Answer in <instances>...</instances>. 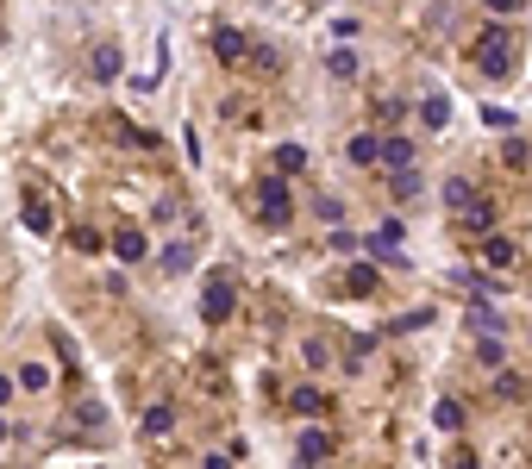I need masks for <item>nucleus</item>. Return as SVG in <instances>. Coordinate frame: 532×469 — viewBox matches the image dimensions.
Listing matches in <instances>:
<instances>
[{"label":"nucleus","mask_w":532,"mask_h":469,"mask_svg":"<svg viewBox=\"0 0 532 469\" xmlns=\"http://www.w3.org/2000/svg\"><path fill=\"white\" fill-rule=\"evenodd\" d=\"M0 432H6V419H0Z\"/></svg>","instance_id":"bb28decb"},{"label":"nucleus","mask_w":532,"mask_h":469,"mask_svg":"<svg viewBox=\"0 0 532 469\" xmlns=\"http://www.w3.org/2000/svg\"><path fill=\"white\" fill-rule=\"evenodd\" d=\"M383 163H389L395 176H407V169H413V144H407V138H389V144H383Z\"/></svg>","instance_id":"6e6552de"},{"label":"nucleus","mask_w":532,"mask_h":469,"mask_svg":"<svg viewBox=\"0 0 532 469\" xmlns=\"http://www.w3.org/2000/svg\"><path fill=\"white\" fill-rule=\"evenodd\" d=\"M144 426H150V432H169V426H176V413H169V401H163V407H150V413H144Z\"/></svg>","instance_id":"aec40b11"},{"label":"nucleus","mask_w":532,"mask_h":469,"mask_svg":"<svg viewBox=\"0 0 532 469\" xmlns=\"http://www.w3.org/2000/svg\"><path fill=\"white\" fill-rule=\"evenodd\" d=\"M326 451H332V438H326V432H301V464H320Z\"/></svg>","instance_id":"ddd939ff"},{"label":"nucleus","mask_w":532,"mask_h":469,"mask_svg":"<svg viewBox=\"0 0 532 469\" xmlns=\"http://www.w3.org/2000/svg\"><path fill=\"white\" fill-rule=\"evenodd\" d=\"M476 63H482L489 76H508V69H514V38H508L501 25H482V38H476Z\"/></svg>","instance_id":"f257e3e1"},{"label":"nucleus","mask_w":532,"mask_h":469,"mask_svg":"<svg viewBox=\"0 0 532 469\" xmlns=\"http://www.w3.org/2000/svg\"><path fill=\"white\" fill-rule=\"evenodd\" d=\"M445 201H451V207H464V213L476 207V201H470V182H464V176H451V182H445Z\"/></svg>","instance_id":"f3484780"},{"label":"nucleus","mask_w":532,"mask_h":469,"mask_svg":"<svg viewBox=\"0 0 532 469\" xmlns=\"http://www.w3.org/2000/svg\"><path fill=\"white\" fill-rule=\"evenodd\" d=\"M288 213H294L288 182H282V176H264V182H257V220H264V226H288Z\"/></svg>","instance_id":"f03ea898"},{"label":"nucleus","mask_w":532,"mask_h":469,"mask_svg":"<svg viewBox=\"0 0 532 469\" xmlns=\"http://www.w3.org/2000/svg\"><path fill=\"white\" fill-rule=\"evenodd\" d=\"M345 294H376V269L370 263H351L345 269Z\"/></svg>","instance_id":"9d476101"},{"label":"nucleus","mask_w":532,"mask_h":469,"mask_svg":"<svg viewBox=\"0 0 532 469\" xmlns=\"http://www.w3.org/2000/svg\"><path fill=\"white\" fill-rule=\"evenodd\" d=\"M301 169H307V150H301V144H282V150H275V176L288 182V176H301Z\"/></svg>","instance_id":"1a4fd4ad"},{"label":"nucleus","mask_w":532,"mask_h":469,"mask_svg":"<svg viewBox=\"0 0 532 469\" xmlns=\"http://www.w3.org/2000/svg\"><path fill=\"white\" fill-rule=\"evenodd\" d=\"M113 250H120V263H138V257H144V232H132V226L113 232Z\"/></svg>","instance_id":"f8f14e48"},{"label":"nucleus","mask_w":532,"mask_h":469,"mask_svg":"<svg viewBox=\"0 0 532 469\" xmlns=\"http://www.w3.org/2000/svg\"><path fill=\"white\" fill-rule=\"evenodd\" d=\"M326 69H332V76H357V57H351V50H332Z\"/></svg>","instance_id":"6ab92c4d"},{"label":"nucleus","mask_w":532,"mask_h":469,"mask_svg":"<svg viewBox=\"0 0 532 469\" xmlns=\"http://www.w3.org/2000/svg\"><path fill=\"white\" fill-rule=\"evenodd\" d=\"M495 394H501V401H514V394H520V375H508V369H501V375H495Z\"/></svg>","instance_id":"5701e85b"},{"label":"nucleus","mask_w":532,"mask_h":469,"mask_svg":"<svg viewBox=\"0 0 532 469\" xmlns=\"http://www.w3.org/2000/svg\"><path fill=\"white\" fill-rule=\"evenodd\" d=\"M514 257H520V250H514V238H489V244H482V263H489V269H508V263H514Z\"/></svg>","instance_id":"0eeeda50"},{"label":"nucleus","mask_w":532,"mask_h":469,"mask_svg":"<svg viewBox=\"0 0 532 469\" xmlns=\"http://www.w3.org/2000/svg\"><path fill=\"white\" fill-rule=\"evenodd\" d=\"M432 419H438V432H457V426H464V407H457V401H438Z\"/></svg>","instance_id":"2eb2a0df"},{"label":"nucleus","mask_w":532,"mask_h":469,"mask_svg":"<svg viewBox=\"0 0 532 469\" xmlns=\"http://www.w3.org/2000/svg\"><path fill=\"white\" fill-rule=\"evenodd\" d=\"M25 226H32V232H50L57 220H50V207H44V201H25Z\"/></svg>","instance_id":"a211bd4d"},{"label":"nucleus","mask_w":532,"mask_h":469,"mask_svg":"<svg viewBox=\"0 0 532 469\" xmlns=\"http://www.w3.org/2000/svg\"><path fill=\"white\" fill-rule=\"evenodd\" d=\"M232 301H239V294H232V275H213L207 294H201V313L220 326V320H232Z\"/></svg>","instance_id":"7ed1b4c3"},{"label":"nucleus","mask_w":532,"mask_h":469,"mask_svg":"<svg viewBox=\"0 0 532 469\" xmlns=\"http://www.w3.org/2000/svg\"><path fill=\"white\" fill-rule=\"evenodd\" d=\"M19 382H25V388H44V382H50V369H44V363H25V369H19Z\"/></svg>","instance_id":"412c9836"},{"label":"nucleus","mask_w":532,"mask_h":469,"mask_svg":"<svg viewBox=\"0 0 532 469\" xmlns=\"http://www.w3.org/2000/svg\"><path fill=\"white\" fill-rule=\"evenodd\" d=\"M307 363H313V369H326V363H332V351H326V338H307Z\"/></svg>","instance_id":"4be33fe9"},{"label":"nucleus","mask_w":532,"mask_h":469,"mask_svg":"<svg viewBox=\"0 0 532 469\" xmlns=\"http://www.w3.org/2000/svg\"><path fill=\"white\" fill-rule=\"evenodd\" d=\"M464 232H470V238H482V244H489V238H495V207H489V201H476V207L464 213Z\"/></svg>","instance_id":"20e7f679"},{"label":"nucleus","mask_w":532,"mask_h":469,"mask_svg":"<svg viewBox=\"0 0 532 469\" xmlns=\"http://www.w3.org/2000/svg\"><path fill=\"white\" fill-rule=\"evenodd\" d=\"M232 457H239V451H226V457H207L201 469H232Z\"/></svg>","instance_id":"393cba45"},{"label":"nucleus","mask_w":532,"mask_h":469,"mask_svg":"<svg viewBox=\"0 0 532 469\" xmlns=\"http://www.w3.org/2000/svg\"><path fill=\"white\" fill-rule=\"evenodd\" d=\"M213 50H220V63H239V57H245L251 44H245V32H232V25H220V32H213Z\"/></svg>","instance_id":"39448f33"},{"label":"nucleus","mask_w":532,"mask_h":469,"mask_svg":"<svg viewBox=\"0 0 532 469\" xmlns=\"http://www.w3.org/2000/svg\"><path fill=\"white\" fill-rule=\"evenodd\" d=\"M345 150H351V163H357V169H370V163H383V144H376L370 131H357V138H351Z\"/></svg>","instance_id":"423d86ee"},{"label":"nucleus","mask_w":532,"mask_h":469,"mask_svg":"<svg viewBox=\"0 0 532 469\" xmlns=\"http://www.w3.org/2000/svg\"><path fill=\"white\" fill-rule=\"evenodd\" d=\"M288 407L313 419V413H326V394H320V388H294V394H288Z\"/></svg>","instance_id":"9b49d317"},{"label":"nucleus","mask_w":532,"mask_h":469,"mask_svg":"<svg viewBox=\"0 0 532 469\" xmlns=\"http://www.w3.org/2000/svg\"><path fill=\"white\" fill-rule=\"evenodd\" d=\"M451 469H482V464H476V457H470V451H457V464H451Z\"/></svg>","instance_id":"a878e982"},{"label":"nucleus","mask_w":532,"mask_h":469,"mask_svg":"<svg viewBox=\"0 0 532 469\" xmlns=\"http://www.w3.org/2000/svg\"><path fill=\"white\" fill-rule=\"evenodd\" d=\"M482 125H501V131H508V125H514V113H508V107H482Z\"/></svg>","instance_id":"b1692460"},{"label":"nucleus","mask_w":532,"mask_h":469,"mask_svg":"<svg viewBox=\"0 0 532 469\" xmlns=\"http://www.w3.org/2000/svg\"><path fill=\"white\" fill-rule=\"evenodd\" d=\"M419 113H426V125H445V119H451V101H445V88H438V95H426V101H419Z\"/></svg>","instance_id":"4468645a"},{"label":"nucleus","mask_w":532,"mask_h":469,"mask_svg":"<svg viewBox=\"0 0 532 469\" xmlns=\"http://www.w3.org/2000/svg\"><path fill=\"white\" fill-rule=\"evenodd\" d=\"M95 76H101V82H113V76H120V50H113V44H107V50H95Z\"/></svg>","instance_id":"dca6fc26"}]
</instances>
